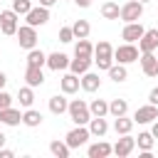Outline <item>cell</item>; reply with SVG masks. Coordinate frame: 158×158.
Returning <instances> with one entry per match:
<instances>
[{
  "mask_svg": "<svg viewBox=\"0 0 158 158\" xmlns=\"http://www.w3.org/2000/svg\"><path fill=\"white\" fill-rule=\"evenodd\" d=\"M67 114L69 118L77 123V126H86L89 118H91V111H89V104H84L81 99H72L69 106H67Z\"/></svg>",
  "mask_w": 158,
  "mask_h": 158,
  "instance_id": "cell-1",
  "label": "cell"
},
{
  "mask_svg": "<svg viewBox=\"0 0 158 158\" xmlns=\"http://www.w3.org/2000/svg\"><path fill=\"white\" fill-rule=\"evenodd\" d=\"M118 17H121L123 22H138V20L143 17V2H138V0H128V2H123Z\"/></svg>",
  "mask_w": 158,
  "mask_h": 158,
  "instance_id": "cell-2",
  "label": "cell"
},
{
  "mask_svg": "<svg viewBox=\"0 0 158 158\" xmlns=\"http://www.w3.org/2000/svg\"><path fill=\"white\" fill-rule=\"evenodd\" d=\"M15 37H17V44H20L22 49H32V47H37V27H32V25H22V27H17Z\"/></svg>",
  "mask_w": 158,
  "mask_h": 158,
  "instance_id": "cell-3",
  "label": "cell"
},
{
  "mask_svg": "<svg viewBox=\"0 0 158 158\" xmlns=\"http://www.w3.org/2000/svg\"><path fill=\"white\" fill-rule=\"evenodd\" d=\"M136 59H138V47L133 42H126L114 49V62H118V64H131Z\"/></svg>",
  "mask_w": 158,
  "mask_h": 158,
  "instance_id": "cell-4",
  "label": "cell"
},
{
  "mask_svg": "<svg viewBox=\"0 0 158 158\" xmlns=\"http://www.w3.org/2000/svg\"><path fill=\"white\" fill-rule=\"evenodd\" d=\"M89 138H91V133H89V128H86V126H74V128L64 136V141H67V146H69V148H79V146H84Z\"/></svg>",
  "mask_w": 158,
  "mask_h": 158,
  "instance_id": "cell-5",
  "label": "cell"
},
{
  "mask_svg": "<svg viewBox=\"0 0 158 158\" xmlns=\"http://www.w3.org/2000/svg\"><path fill=\"white\" fill-rule=\"evenodd\" d=\"M17 12L15 10H2L0 12V30H2V35H15L17 32Z\"/></svg>",
  "mask_w": 158,
  "mask_h": 158,
  "instance_id": "cell-6",
  "label": "cell"
},
{
  "mask_svg": "<svg viewBox=\"0 0 158 158\" xmlns=\"http://www.w3.org/2000/svg\"><path fill=\"white\" fill-rule=\"evenodd\" d=\"M27 25H32V27H42V25H47L49 22V7H32L27 15Z\"/></svg>",
  "mask_w": 158,
  "mask_h": 158,
  "instance_id": "cell-7",
  "label": "cell"
},
{
  "mask_svg": "<svg viewBox=\"0 0 158 158\" xmlns=\"http://www.w3.org/2000/svg\"><path fill=\"white\" fill-rule=\"evenodd\" d=\"M156 118H158V106H153V104L141 106V109H136V114H133V123H153Z\"/></svg>",
  "mask_w": 158,
  "mask_h": 158,
  "instance_id": "cell-8",
  "label": "cell"
},
{
  "mask_svg": "<svg viewBox=\"0 0 158 158\" xmlns=\"http://www.w3.org/2000/svg\"><path fill=\"white\" fill-rule=\"evenodd\" d=\"M133 148H136V138H131L128 133H123L116 143H114V153L118 156V158H126V156H131L133 153Z\"/></svg>",
  "mask_w": 158,
  "mask_h": 158,
  "instance_id": "cell-9",
  "label": "cell"
},
{
  "mask_svg": "<svg viewBox=\"0 0 158 158\" xmlns=\"http://www.w3.org/2000/svg\"><path fill=\"white\" fill-rule=\"evenodd\" d=\"M138 49L141 52H156L158 49V30H146L143 37L138 40Z\"/></svg>",
  "mask_w": 158,
  "mask_h": 158,
  "instance_id": "cell-10",
  "label": "cell"
},
{
  "mask_svg": "<svg viewBox=\"0 0 158 158\" xmlns=\"http://www.w3.org/2000/svg\"><path fill=\"white\" fill-rule=\"evenodd\" d=\"M143 32H146V27H143L141 22H126V27H123L121 37H123L126 42H138V40L143 37Z\"/></svg>",
  "mask_w": 158,
  "mask_h": 158,
  "instance_id": "cell-11",
  "label": "cell"
},
{
  "mask_svg": "<svg viewBox=\"0 0 158 158\" xmlns=\"http://www.w3.org/2000/svg\"><path fill=\"white\" fill-rule=\"evenodd\" d=\"M143 57H141V69H143V74L146 77H158V59H156V54L153 52H141Z\"/></svg>",
  "mask_w": 158,
  "mask_h": 158,
  "instance_id": "cell-12",
  "label": "cell"
},
{
  "mask_svg": "<svg viewBox=\"0 0 158 158\" xmlns=\"http://www.w3.org/2000/svg\"><path fill=\"white\" fill-rule=\"evenodd\" d=\"M47 67L52 72H64L69 67V57L62 54V52H52V54H47Z\"/></svg>",
  "mask_w": 158,
  "mask_h": 158,
  "instance_id": "cell-13",
  "label": "cell"
},
{
  "mask_svg": "<svg viewBox=\"0 0 158 158\" xmlns=\"http://www.w3.org/2000/svg\"><path fill=\"white\" fill-rule=\"evenodd\" d=\"M89 67H91V57H79V54H74V59H69V72L72 74H77V77H81L84 72H89Z\"/></svg>",
  "mask_w": 158,
  "mask_h": 158,
  "instance_id": "cell-14",
  "label": "cell"
},
{
  "mask_svg": "<svg viewBox=\"0 0 158 158\" xmlns=\"http://www.w3.org/2000/svg\"><path fill=\"white\" fill-rule=\"evenodd\" d=\"M25 81H27V86H42L44 84V72H42V67H30L27 64V69H25Z\"/></svg>",
  "mask_w": 158,
  "mask_h": 158,
  "instance_id": "cell-15",
  "label": "cell"
},
{
  "mask_svg": "<svg viewBox=\"0 0 158 158\" xmlns=\"http://www.w3.org/2000/svg\"><path fill=\"white\" fill-rule=\"evenodd\" d=\"M79 86L84 89V91H99V86H101V79H99V74H94V72H84L81 74V79H79Z\"/></svg>",
  "mask_w": 158,
  "mask_h": 158,
  "instance_id": "cell-16",
  "label": "cell"
},
{
  "mask_svg": "<svg viewBox=\"0 0 158 158\" xmlns=\"http://www.w3.org/2000/svg\"><path fill=\"white\" fill-rule=\"evenodd\" d=\"M0 123H5V126H20L22 123V114L17 109H12V106L0 109Z\"/></svg>",
  "mask_w": 158,
  "mask_h": 158,
  "instance_id": "cell-17",
  "label": "cell"
},
{
  "mask_svg": "<svg viewBox=\"0 0 158 158\" xmlns=\"http://www.w3.org/2000/svg\"><path fill=\"white\" fill-rule=\"evenodd\" d=\"M86 128H89V133H91V136H99V138H101V136L109 131V123H106V118H104V116H91V118H89V123H86Z\"/></svg>",
  "mask_w": 158,
  "mask_h": 158,
  "instance_id": "cell-18",
  "label": "cell"
},
{
  "mask_svg": "<svg viewBox=\"0 0 158 158\" xmlns=\"http://www.w3.org/2000/svg\"><path fill=\"white\" fill-rule=\"evenodd\" d=\"M59 86H62V94H74V91H79V77L69 72L59 79Z\"/></svg>",
  "mask_w": 158,
  "mask_h": 158,
  "instance_id": "cell-19",
  "label": "cell"
},
{
  "mask_svg": "<svg viewBox=\"0 0 158 158\" xmlns=\"http://www.w3.org/2000/svg\"><path fill=\"white\" fill-rule=\"evenodd\" d=\"M111 153H114V146L106 143V141H99V143L89 146V158H106Z\"/></svg>",
  "mask_w": 158,
  "mask_h": 158,
  "instance_id": "cell-20",
  "label": "cell"
},
{
  "mask_svg": "<svg viewBox=\"0 0 158 158\" xmlns=\"http://www.w3.org/2000/svg\"><path fill=\"white\" fill-rule=\"evenodd\" d=\"M106 72H109V79L116 81V84H121V81L128 79V69H126V64H118V62H116V64H111Z\"/></svg>",
  "mask_w": 158,
  "mask_h": 158,
  "instance_id": "cell-21",
  "label": "cell"
},
{
  "mask_svg": "<svg viewBox=\"0 0 158 158\" xmlns=\"http://www.w3.org/2000/svg\"><path fill=\"white\" fill-rule=\"evenodd\" d=\"M27 64H30V67H44V64H47V54H44L42 49L32 47V49H27Z\"/></svg>",
  "mask_w": 158,
  "mask_h": 158,
  "instance_id": "cell-22",
  "label": "cell"
},
{
  "mask_svg": "<svg viewBox=\"0 0 158 158\" xmlns=\"http://www.w3.org/2000/svg\"><path fill=\"white\" fill-rule=\"evenodd\" d=\"M67 106H69V101L64 99V96H49V111L54 114V116H62V114H67Z\"/></svg>",
  "mask_w": 158,
  "mask_h": 158,
  "instance_id": "cell-23",
  "label": "cell"
},
{
  "mask_svg": "<svg viewBox=\"0 0 158 158\" xmlns=\"http://www.w3.org/2000/svg\"><path fill=\"white\" fill-rule=\"evenodd\" d=\"M22 123L25 126H30V128H37L40 123H42V114L37 111V109H25V114H22Z\"/></svg>",
  "mask_w": 158,
  "mask_h": 158,
  "instance_id": "cell-24",
  "label": "cell"
},
{
  "mask_svg": "<svg viewBox=\"0 0 158 158\" xmlns=\"http://www.w3.org/2000/svg\"><path fill=\"white\" fill-rule=\"evenodd\" d=\"M109 114H111L114 118L128 114V101H126V99H111V101H109Z\"/></svg>",
  "mask_w": 158,
  "mask_h": 158,
  "instance_id": "cell-25",
  "label": "cell"
},
{
  "mask_svg": "<svg viewBox=\"0 0 158 158\" xmlns=\"http://www.w3.org/2000/svg\"><path fill=\"white\" fill-rule=\"evenodd\" d=\"M131 128H133V118H126V114H123V116H116V121H114V131H116L118 136L131 133Z\"/></svg>",
  "mask_w": 158,
  "mask_h": 158,
  "instance_id": "cell-26",
  "label": "cell"
},
{
  "mask_svg": "<svg viewBox=\"0 0 158 158\" xmlns=\"http://www.w3.org/2000/svg\"><path fill=\"white\" fill-rule=\"evenodd\" d=\"M69 146H67V141H52L49 143V153L54 156V158H69Z\"/></svg>",
  "mask_w": 158,
  "mask_h": 158,
  "instance_id": "cell-27",
  "label": "cell"
},
{
  "mask_svg": "<svg viewBox=\"0 0 158 158\" xmlns=\"http://www.w3.org/2000/svg\"><path fill=\"white\" fill-rule=\"evenodd\" d=\"M118 12H121V7L116 2H111V0H106L101 5V17L104 20H118Z\"/></svg>",
  "mask_w": 158,
  "mask_h": 158,
  "instance_id": "cell-28",
  "label": "cell"
},
{
  "mask_svg": "<svg viewBox=\"0 0 158 158\" xmlns=\"http://www.w3.org/2000/svg\"><path fill=\"white\" fill-rule=\"evenodd\" d=\"M74 54H79V57H91V54H94V44H91L86 37H81V40H77V44H74Z\"/></svg>",
  "mask_w": 158,
  "mask_h": 158,
  "instance_id": "cell-29",
  "label": "cell"
},
{
  "mask_svg": "<svg viewBox=\"0 0 158 158\" xmlns=\"http://www.w3.org/2000/svg\"><path fill=\"white\" fill-rule=\"evenodd\" d=\"M72 32H74V40L89 37V32H91V25H89L86 20H77V22L72 25Z\"/></svg>",
  "mask_w": 158,
  "mask_h": 158,
  "instance_id": "cell-30",
  "label": "cell"
},
{
  "mask_svg": "<svg viewBox=\"0 0 158 158\" xmlns=\"http://www.w3.org/2000/svg\"><path fill=\"white\" fill-rule=\"evenodd\" d=\"M89 111H91V116H106V114H109V101L94 99V101L89 104Z\"/></svg>",
  "mask_w": 158,
  "mask_h": 158,
  "instance_id": "cell-31",
  "label": "cell"
},
{
  "mask_svg": "<svg viewBox=\"0 0 158 158\" xmlns=\"http://www.w3.org/2000/svg\"><path fill=\"white\" fill-rule=\"evenodd\" d=\"M153 133L151 131H143V133H138V138H136V146L141 148V151H151L153 148Z\"/></svg>",
  "mask_w": 158,
  "mask_h": 158,
  "instance_id": "cell-32",
  "label": "cell"
},
{
  "mask_svg": "<svg viewBox=\"0 0 158 158\" xmlns=\"http://www.w3.org/2000/svg\"><path fill=\"white\" fill-rule=\"evenodd\" d=\"M17 99H20V106H25V109H30V106H32V101H35V94H32V86H22V89H20V94H17Z\"/></svg>",
  "mask_w": 158,
  "mask_h": 158,
  "instance_id": "cell-33",
  "label": "cell"
},
{
  "mask_svg": "<svg viewBox=\"0 0 158 158\" xmlns=\"http://www.w3.org/2000/svg\"><path fill=\"white\" fill-rule=\"evenodd\" d=\"M94 57H114V47H111V42L101 40V42L94 47Z\"/></svg>",
  "mask_w": 158,
  "mask_h": 158,
  "instance_id": "cell-34",
  "label": "cell"
},
{
  "mask_svg": "<svg viewBox=\"0 0 158 158\" xmlns=\"http://www.w3.org/2000/svg\"><path fill=\"white\" fill-rule=\"evenodd\" d=\"M12 10H15L17 15H27V12L32 10V2H30V0H12Z\"/></svg>",
  "mask_w": 158,
  "mask_h": 158,
  "instance_id": "cell-35",
  "label": "cell"
},
{
  "mask_svg": "<svg viewBox=\"0 0 158 158\" xmlns=\"http://www.w3.org/2000/svg\"><path fill=\"white\" fill-rule=\"evenodd\" d=\"M72 40H74L72 27H59V42H72Z\"/></svg>",
  "mask_w": 158,
  "mask_h": 158,
  "instance_id": "cell-36",
  "label": "cell"
},
{
  "mask_svg": "<svg viewBox=\"0 0 158 158\" xmlns=\"http://www.w3.org/2000/svg\"><path fill=\"white\" fill-rule=\"evenodd\" d=\"M94 62H96V67H99V69H109V67L114 64V57H96Z\"/></svg>",
  "mask_w": 158,
  "mask_h": 158,
  "instance_id": "cell-37",
  "label": "cell"
},
{
  "mask_svg": "<svg viewBox=\"0 0 158 158\" xmlns=\"http://www.w3.org/2000/svg\"><path fill=\"white\" fill-rule=\"evenodd\" d=\"M7 106H12V96L0 89V109H7Z\"/></svg>",
  "mask_w": 158,
  "mask_h": 158,
  "instance_id": "cell-38",
  "label": "cell"
},
{
  "mask_svg": "<svg viewBox=\"0 0 158 158\" xmlns=\"http://www.w3.org/2000/svg\"><path fill=\"white\" fill-rule=\"evenodd\" d=\"M148 104H153V106H158V86L148 91Z\"/></svg>",
  "mask_w": 158,
  "mask_h": 158,
  "instance_id": "cell-39",
  "label": "cell"
},
{
  "mask_svg": "<svg viewBox=\"0 0 158 158\" xmlns=\"http://www.w3.org/2000/svg\"><path fill=\"white\" fill-rule=\"evenodd\" d=\"M12 156H15V153H12V151H7L5 146L0 148V158H12Z\"/></svg>",
  "mask_w": 158,
  "mask_h": 158,
  "instance_id": "cell-40",
  "label": "cell"
},
{
  "mask_svg": "<svg viewBox=\"0 0 158 158\" xmlns=\"http://www.w3.org/2000/svg\"><path fill=\"white\" fill-rule=\"evenodd\" d=\"M74 2H77L79 7H89V5H91V0H74Z\"/></svg>",
  "mask_w": 158,
  "mask_h": 158,
  "instance_id": "cell-41",
  "label": "cell"
},
{
  "mask_svg": "<svg viewBox=\"0 0 158 158\" xmlns=\"http://www.w3.org/2000/svg\"><path fill=\"white\" fill-rule=\"evenodd\" d=\"M54 2H57V0H40V5H42V7H52Z\"/></svg>",
  "mask_w": 158,
  "mask_h": 158,
  "instance_id": "cell-42",
  "label": "cell"
},
{
  "mask_svg": "<svg viewBox=\"0 0 158 158\" xmlns=\"http://www.w3.org/2000/svg\"><path fill=\"white\" fill-rule=\"evenodd\" d=\"M151 133H153V138H158V118L153 121V128H151Z\"/></svg>",
  "mask_w": 158,
  "mask_h": 158,
  "instance_id": "cell-43",
  "label": "cell"
},
{
  "mask_svg": "<svg viewBox=\"0 0 158 158\" xmlns=\"http://www.w3.org/2000/svg\"><path fill=\"white\" fill-rule=\"evenodd\" d=\"M5 81H7V77H5V72H0V89L5 86Z\"/></svg>",
  "mask_w": 158,
  "mask_h": 158,
  "instance_id": "cell-44",
  "label": "cell"
},
{
  "mask_svg": "<svg viewBox=\"0 0 158 158\" xmlns=\"http://www.w3.org/2000/svg\"><path fill=\"white\" fill-rule=\"evenodd\" d=\"M5 141H7V136H5V133H2V131H0V148H2V146H5Z\"/></svg>",
  "mask_w": 158,
  "mask_h": 158,
  "instance_id": "cell-45",
  "label": "cell"
},
{
  "mask_svg": "<svg viewBox=\"0 0 158 158\" xmlns=\"http://www.w3.org/2000/svg\"><path fill=\"white\" fill-rule=\"evenodd\" d=\"M138 2H148V0H138Z\"/></svg>",
  "mask_w": 158,
  "mask_h": 158,
  "instance_id": "cell-46",
  "label": "cell"
},
{
  "mask_svg": "<svg viewBox=\"0 0 158 158\" xmlns=\"http://www.w3.org/2000/svg\"><path fill=\"white\" fill-rule=\"evenodd\" d=\"M156 59H158V57H156Z\"/></svg>",
  "mask_w": 158,
  "mask_h": 158,
  "instance_id": "cell-47",
  "label": "cell"
}]
</instances>
